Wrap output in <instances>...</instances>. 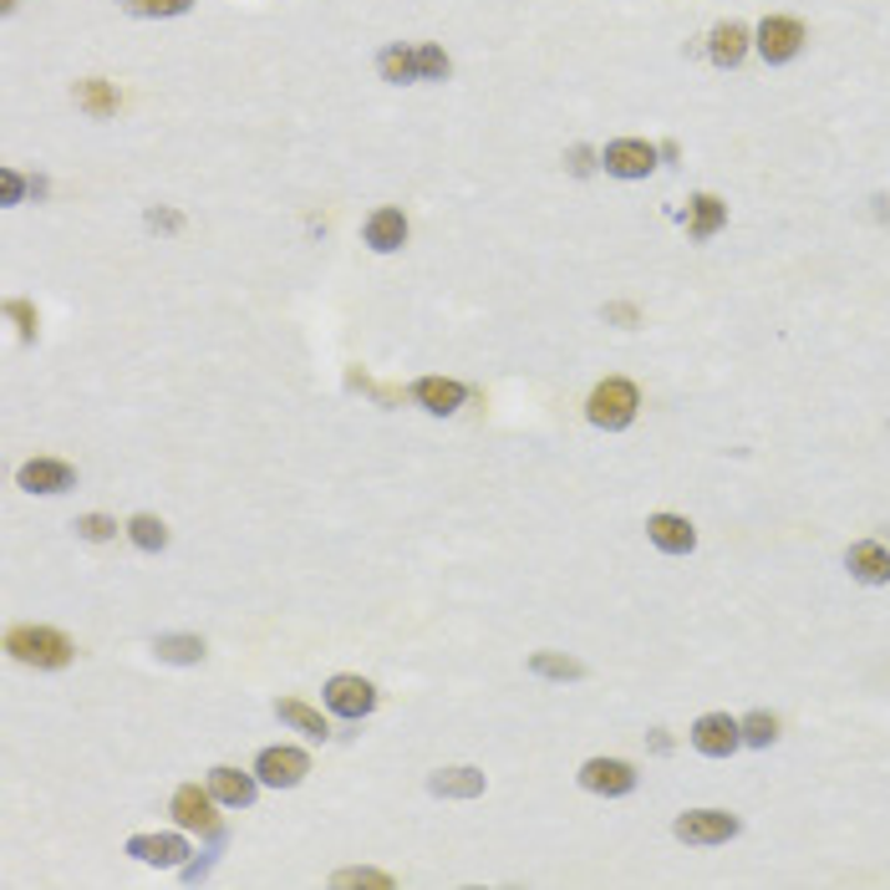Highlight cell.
I'll list each match as a JSON object with an SVG mask.
<instances>
[{
  "label": "cell",
  "instance_id": "6",
  "mask_svg": "<svg viewBox=\"0 0 890 890\" xmlns=\"http://www.w3.org/2000/svg\"><path fill=\"white\" fill-rule=\"evenodd\" d=\"M672 829H677L682 845H727L743 825H738V815H727V809H687Z\"/></svg>",
  "mask_w": 890,
  "mask_h": 890
},
{
  "label": "cell",
  "instance_id": "12",
  "mask_svg": "<svg viewBox=\"0 0 890 890\" xmlns=\"http://www.w3.org/2000/svg\"><path fill=\"white\" fill-rule=\"evenodd\" d=\"M209 794L225 809H250L255 804V794H260V774H245V768H235V764H214L209 768Z\"/></svg>",
  "mask_w": 890,
  "mask_h": 890
},
{
  "label": "cell",
  "instance_id": "3",
  "mask_svg": "<svg viewBox=\"0 0 890 890\" xmlns=\"http://www.w3.org/2000/svg\"><path fill=\"white\" fill-rule=\"evenodd\" d=\"M219 809V799L209 794V784H178L174 789V804H168V815L178 819V829H199L209 845H225V819L214 815Z\"/></svg>",
  "mask_w": 890,
  "mask_h": 890
},
{
  "label": "cell",
  "instance_id": "13",
  "mask_svg": "<svg viewBox=\"0 0 890 890\" xmlns=\"http://www.w3.org/2000/svg\"><path fill=\"white\" fill-rule=\"evenodd\" d=\"M127 855H133V860H143V866L184 870L194 850H188L184 835H133V840H127Z\"/></svg>",
  "mask_w": 890,
  "mask_h": 890
},
{
  "label": "cell",
  "instance_id": "27",
  "mask_svg": "<svg viewBox=\"0 0 890 890\" xmlns=\"http://www.w3.org/2000/svg\"><path fill=\"white\" fill-rule=\"evenodd\" d=\"M127 15H138V21H168V15H188L194 11V0H117Z\"/></svg>",
  "mask_w": 890,
  "mask_h": 890
},
{
  "label": "cell",
  "instance_id": "33",
  "mask_svg": "<svg viewBox=\"0 0 890 890\" xmlns=\"http://www.w3.org/2000/svg\"><path fill=\"white\" fill-rule=\"evenodd\" d=\"M21 199H25V178L15 174V168H0V204H6V209H15Z\"/></svg>",
  "mask_w": 890,
  "mask_h": 890
},
{
  "label": "cell",
  "instance_id": "36",
  "mask_svg": "<svg viewBox=\"0 0 890 890\" xmlns=\"http://www.w3.org/2000/svg\"><path fill=\"white\" fill-rule=\"evenodd\" d=\"M606 321H621V327H637V311H631V306H606Z\"/></svg>",
  "mask_w": 890,
  "mask_h": 890
},
{
  "label": "cell",
  "instance_id": "35",
  "mask_svg": "<svg viewBox=\"0 0 890 890\" xmlns=\"http://www.w3.org/2000/svg\"><path fill=\"white\" fill-rule=\"evenodd\" d=\"M565 168H570V174H576V178H586L590 168H596V153H590L586 143H576V148L565 153Z\"/></svg>",
  "mask_w": 890,
  "mask_h": 890
},
{
  "label": "cell",
  "instance_id": "22",
  "mask_svg": "<svg viewBox=\"0 0 890 890\" xmlns=\"http://www.w3.org/2000/svg\"><path fill=\"white\" fill-rule=\"evenodd\" d=\"M153 656L168 666H194L204 662V637H188V631H164V637H153Z\"/></svg>",
  "mask_w": 890,
  "mask_h": 890
},
{
  "label": "cell",
  "instance_id": "37",
  "mask_svg": "<svg viewBox=\"0 0 890 890\" xmlns=\"http://www.w3.org/2000/svg\"><path fill=\"white\" fill-rule=\"evenodd\" d=\"M0 11H6V15H11V11H15V0H0Z\"/></svg>",
  "mask_w": 890,
  "mask_h": 890
},
{
  "label": "cell",
  "instance_id": "24",
  "mask_svg": "<svg viewBox=\"0 0 890 890\" xmlns=\"http://www.w3.org/2000/svg\"><path fill=\"white\" fill-rule=\"evenodd\" d=\"M687 214H692V239H713L727 225V204L717 194H692Z\"/></svg>",
  "mask_w": 890,
  "mask_h": 890
},
{
  "label": "cell",
  "instance_id": "19",
  "mask_svg": "<svg viewBox=\"0 0 890 890\" xmlns=\"http://www.w3.org/2000/svg\"><path fill=\"white\" fill-rule=\"evenodd\" d=\"M707 56H713L717 66H738L743 56H748V25L738 21H717L713 37H707Z\"/></svg>",
  "mask_w": 890,
  "mask_h": 890
},
{
  "label": "cell",
  "instance_id": "16",
  "mask_svg": "<svg viewBox=\"0 0 890 890\" xmlns=\"http://www.w3.org/2000/svg\"><path fill=\"white\" fill-rule=\"evenodd\" d=\"M427 789L438 794V799H478V794L489 789V778H484V768H474V764H453V768L427 774Z\"/></svg>",
  "mask_w": 890,
  "mask_h": 890
},
{
  "label": "cell",
  "instance_id": "10",
  "mask_svg": "<svg viewBox=\"0 0 890 890\" xmlns=\"http://www.w3.org/2000/svg\"><path fill=\"white\" fill-rule=\"evenodd\" d=\"M656 158H662V148H652V143H641V138H615L606 143L601 153V168L611 178H646L656 168Z\"/></svg>",
  "mask_w": 890,
  "mask_h": 890
},
{
  "label": "cell",
  "instance_id": "34",
  "mask_svg": "<svg viewBox=\"0 0 890 890\" xmlns=\"http://www.w3.org/2000/svg\"><path fill=\"white\" fill-rule=\"evenodd\" d=\"M6 315L21 327V341H37V311H31V306H25V301H6Z\"/></svg>",
  "mask_w": 890,
  "mask_h": 890
},
{
  "label": "cell",
  "instance_id": "15",
  "mask_svg": "<svg viewBox=\"0 0 890 890\" xmlns=\"http://www.w3.org/2000/svg\"><path fill=\"white\" fill-rule=\"evenodd\" d=\"M845 570H850L860 586H890V550L876 539H860L845 550Z\"/></svg>",
  "mask_w": 890,
  "mask_h": 890
},
{
  "label": "cell",
  "instance_id": "17",
  "mask_svg": "<svg viewBox=\"0 0 890 890\" xmlns=\"http://www.w3.org/2000/svg\"><path fill=\"white\" fill-rule=\"evenodd\" d=\"M362 239L372 245L376 255H397L402 245H407V219H402V209H376V214H366Z\"/></svg>",
  "mask_w": 890,
  "mask_h": 890
},
{
  "label": "cell",
  "instance_id": "4",
  "mask_svg": "<svg viewBox=\"0 0 890 890\" xmlns=\"http://www.w3.org/2000/svg\"><path fill=\"white\" fill-rule=\"evenodd\" d=\"M321 703H327V713L346 717V723H362V717L376 707V687H372L366 677H352V672H341V677L327 682Z\"/></svg>",
  "mask_w": 890,
  "mask_h": 890
},
{
  "label": "cell",
  "instance_id": "2",
  "mask_svg": "<svg viewBox=\"0 0 890 890\" xmlns=\"http://www.w3.org/2000/svg\"><path fill=\"white\" fill-rule=\"evenodd\" d=\"M637 407H641V392L631 387L627 376H606L601 387L586 397V417L606 433H621V427L637 423Z\"/></svg>",
  "mask_w": 890,
  "mask_h": 890
},
{
  "label": "cell",
  "instance_id": "26",
  "mask_svg": "<svg viewBox=\"0 0 890 890\" xmlns=\"http://www.w3.org/2000/svg\"><path fill=\"white\" fill-rule=\"evenodd\" d=\"M123 529H127V539H133V545H138L143 555H158V550H168V525H164V519H153V515H133Z\"/></svg>",
  "mask_w": 890,
  "mask_h": 890
},
{
  "label": "cell",
  "instance_id": "7",
  "mask_svg": "<svg viewBox=\"0 0 890 890\" xmlns=\"http://www.w3.org/2000/svg\"><path fill=\"white\" fill-rule=\"evenodd\" d=\"M255 774H260L265 789H296V784L311 774V758H306L301 748H286V743H276V748H260V758H255Z\"/></svg>",
  "mask_w": 890,
  "mask_h": 890
},
{
  "label": "cell",
  "instance_id": "23",
  "mask_svg": "<svg viewBox=\"0 0 890 890\" xmlns=\"http://www.w3.org/2000/svg\"><path fill=\"white\" fill-rule=\"evenodd\" d=\"M76 107L87 117H117V87L113 82H102V76H87V82H76Z\"/></svg>",
  "mask_w": 890,
  "mask_h": 890
},
{
  "label": "cell",
  "instance_id": "8",
  "mask_svg": "<svg viewBox=\"0 0 890 890\" xmlns=\"http://www.w3.org/2000/svg\"><path fill=\"white\" fill-rule=\"evenodd\" d=\"M753 46H758V56H764L768 66H784V62H794V56H799V46H804V25L794 21V15H768V21L758 25Z\"/></svg>",
  "mask_w": 890,
  "mask_h": 890
},
{
  "label": "cell",
  "instance_id": "21",
  "mask_svg": "<svg viewBox=\"0 0 890 890\" xmlns=\"http://www.w3.org/2000/svg\"><path fill=\"white\" fill-rule=\"evenodd\" d=\"M376 72H382V82H392V87L423 82V76H417V46H402V41L382 46V51H376Z\"/></svg>",
  "mask_w": 890,
  "mask_h": 890
},
{
  "label": "cell",
  "instance_id": "18",
  "mask_svg": "<svg viewBox=\"0 0 890 890\" xmlns=\"http://www.w3.org/2000/svg\"><path fill=\"white\" fill-rule=\"evenodd\" d=\"M646 539H652L662 555H687L692 545H697V529L682 515H652L646 519Z\"/></svg>",
  "mask_w": 890,
  "mask_h": 890
},
{
  "label": "cell",
  "instance_id": "30",
  "mask_svg": "<svg viewBox=\"0 0 890 890\" xmlns=\"http://www.w3.org/2000/svg\"><path fill=\"white\" fill-rule=\"evenodd\" d=\"M331 886H372V890H392V876L382 870H366V866H352V870H337Z\"/></svg>",
  "mask_w": 890,
  "mask_h": 890
},
{
  "label": "cell",
  "instance_id": "5",
  "mask_svg": "<svg viewBox=\"0 0 890 890\" xmlns=\"http://www.w3.org/2000/svg\"><path fill=\"white\" fill-rule=\"evenodd\" d=\"M692 748L703 758H733L743 748V723L727 713H703L692 723Z\"/></svg>",
  "mask_w": 890,
  "mask_h": 890
},
{
  "label": "cell",
  "instance_id": "1",
  "mask_svg": "<svg viewBox=\"0 0 890 890\" xmlns=\"http://www.w3.org/2000/svg\"><path fill=\"white\" fill-rule=\"evenodd\" d=\"M6 652L25 666H41V672H62L76 656V646L56 627H11L6 631Z\"/></svg>",
  "mask_w": 890,
  "mask_h": 890
},
{
  "label": "cell",
  "instance_id": "29",
  "mask_svg": "<svg viewBox=\"0 0 890 890\" xmlns=\"http://www.w3.org/2000/svg\"><path fill=\"white\" fill-rule=\"evenodd\" d=\"M453 62H448V51L443 46H417V76L423 82H448Z\"/></svg>",
  "mask_w": 890,
  "mask_h": 890
},
{
  "label": "cell",
  "instance_id": "28",
  "mask_svg": "<svg viewBox=\"0 0 890 890\" xmlns=\"http://www.w3.org/2000/svg\"><path fill=\"white\" fill-rule=\"evenodd\" d=\"M743 743H748V748H768V743H778V717L774 713H748L743 717Z\"/></svg>",
  "mask_w": 890,
  "mask_h": 890
},
{
  "label": "cell",
  "instance_id": "32",
  "mask_svg": "<svg viewBox=\"0 0 890 890\" xmlns=\"http://www.w3.org/2000/svg\"><path fill=\"white\" fill-rule=\"evenodd\" d=\"M143 225H148L153 235H178V229H184V214H178V209H164V204H158V209L143 214Z\"/></svg>",
  "mask_w": 890,
  "mask_h": 890
},
{
  "label": "cell",
  "instance_id": "9",
  "mask_svg": "<svg viewBox=\"0 0 890 890\" xmlns=\"http://www.w3.org/2000/svg\"><path fill=\"white\" fill-rule=\"evenodd\" d=\"M580 789L601 794V799H621L637 789V768L627 758H586L580 764Z\"/></svg>",
  "mask_w": 890,
  "mask_h": 890
},
{
  "label": "cell",
  "instance_id": "20",
  "mask_svg": "<svg viewBox=\"0 0 890 890\" xmlns=\"http://www.w3.org/2000/svg\"><path fill=\"white\" fill-rule=\"evenodd\" d=\"M276 717L286 727H296V733H306V738H331V723L321 717V707H311V703H301V697H280L276 703Z\"/></svg>",
  "mask_w": 890,
  "mask_h": 890
},
{
  "label": "cell",
  "instance_id": "14",
  "mask_svg": "<svg viewBox=\"0 0 890 890\" xmlns=\"http://www.w3.org/2000/svg\"><path fill=\"white\" fill-rule=\"evenodd\" d=\"M15 484H21L25 494H66V489H76V468L62 464V458H31V464H21Z\"/></svg>",
  "mask_w": 890,
  "mask_h": 890
},
{
  "label": "cell",
  "instance_id": "31",
  "mask_svg": "<svg viewBox=\"0 0 890 890\" xmlns=\"http://www.w3.org/2000/svg\"><path fill=\"white\" fill-rule=\"evenodd\" d=\"M72 529H76L82 539H92V545H102V539L117 535V519H107V515H76Z\"/></svg>",
  "mask_w": 890,
  "mask_h": 890
},
{
  "label": "cell",
  "instance_id": "25",
  "mask_svg": "<svg viewBox=\"0 0 890 890\" xmlns=\"http://www.w3.org/2000/svg\"><path fill=\"white\" fill-rule=\"evenodd\" d=\"M529 672L545 682H580L586 677V666L576 662V656H565V652H535L529 656Z\"/></svg>",
  "mask_w": 890,
  "mask_h": 890
},
{
  "label": "cell",
  "instance_id": "11",
  "mask_svg": "<svg viewBox=\"0 0 890 890\" xmlns=\"http://www.w3.org/2000/svg\"><path fill=\"white\" fill-rule=\"evenodd\" d=\"M407 397L433 417H453L468 402V387L464 382H453V376H417L413 387H407Z\"/></svg>",
  "mask_w": 890,
  "mask_h": 890
}]
</instances>
